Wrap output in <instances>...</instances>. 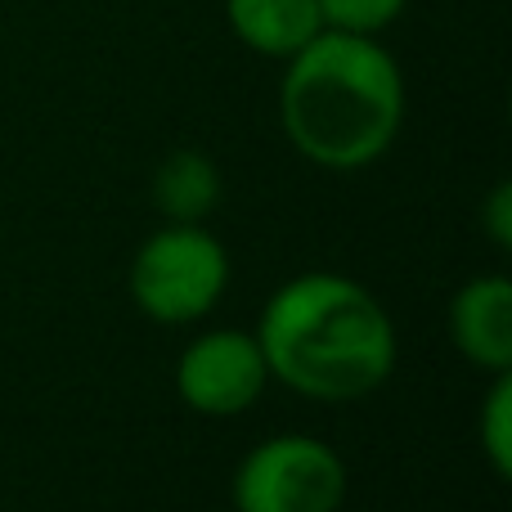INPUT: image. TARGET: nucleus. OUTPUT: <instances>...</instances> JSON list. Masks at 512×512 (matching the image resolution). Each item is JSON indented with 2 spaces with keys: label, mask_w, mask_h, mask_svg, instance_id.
I'll return each instance as SVG.
<instances>
[{
  "label": "nucleus",
  "mask_w": 512,
  "mask_h": 512,
  "mask_svg": "<svg viewBox=\"0 0 512 512\" xmlns=\"http://www.w3.org/2000/svg\"><path fill=\"white\" fill-rule=\"evenodd\" d=\"M265 382H270V369H265L261 346L239 328H216V333L194 337L176 360L180 400L207 418H234L252 409Z\"/></svg>",
  "instance_id": "39448f33"
},
{
  "label": "nucleus",
  "mask_w": 512,
  "mask_h": 512,
  "mask_svg": "<svg viewBox=\"0 0 512 512\" xmlns=\"http://www.w3.org/2000/svg\"><path fill=\"white\" fill-rule=\"evenodd\" d=\"M486 230L495 239V248H508L512 243V185H495V194L486 198Z\"/></svg>",
  "instance_id": "9b49d317"
},
{
  "label": "nucleus",
  "mask_w": 512,
  "mask_h": 512,
  "mask_svg": "<svg viewBox=\"0 0 512 512\" xmlns=\"http://www.w3.org/2000/svg\"><path fill=\"white\" fill-rule=\"evenodd\" d=\"M450 337L477 369H512V283L504 274L472 279L450 301Z\"/></svg>",
  "instance_id": "423d86ee"
},
{
  "label": "nucleus",
  "mask_w": 512,
  "mask_h": 512,
  "mask_svg": "<svg viewBox=\"0 0 512 512\" xmlns=\"http://www.w3.org/2000/svg\"><path fill=\"white\" fill-rule=\"evenodd\" d=\"M230 288V256L203 225L171 221L149 234L131 261V297L158 324H194L212 315Z\"/></svg>",
  "instance_id": "7ed1b4c3"
},
{
  "label": "nucleus",
  "mask_w": 512,
  "mask_h": 512,
  "mask_svg": "<svg viewBox=\"0 0 512 512\" xmlns=\"http://www.w3.org/2000/svg\"><path fill=\"white\" fill-rule=\"evenodd\" d=\"M481 450H486L490 468L499 477L512 472V378L508 369L495 373V387H490L486 405H481Z\"/></svg>",
  "instance_id": "1a4fd4ad"
},
{
  "label": "nucleus",
  "mask_w": 512,
  "mask_h": 512,
  "mask_svg": "<svg viewBox=\"0 0 512 512\" xmlns=\"http://www.w3.org/2000/svg\"><path fill=\"white\" fill-rule=\"evenodd\" d=\"M216 198H221V171L198 149L167 153L162 167L153 171V203L167 221L203 225V216L216 212Z\"/></svg>",
  "instance_id": "6e6552de"
},
{
  "label": "nucleus",
  "mask_w": 512,
  "mask_h": 512,
  "mask_svg": "<svg viewBox=\"0 0 512 512\" xmlns=\"http://www.w3.org/2000/svg\"><path fill=\"white\" fill-rule=\"evenodd\" d=\"M319 9H324V27L378 36L405 14L409 0H319Z\"/></svg>",
  "instance_id": "9d476101"
},
{
  "label": "nucleus",
  "mask_w": 512,
  "mask_h": 512,
  "mask_svg": "<svg viewBox=\"0 0 512 512\" xmlns=\"http://www.w3.org/2000/svg\"><path fill=\"white\" fill-rule=\"evenodd\" d=\"M279 122L292 149L324 171H360L405 126V72L378 36L324 27L288 54Z\"/></svg>",
  "instance_id": "f257e3e1"
},
{
  "label": "nucleus",
  "mask_w": 512,
  "mask_h": 512,
  "mask_svg": "<svg viewBox=\"0 0 512 512\" xmlns=\"http://www.w3.org/2000/svg\"><path fill=\"white\" fill-rule=\"evenodd\" d=\"M270 378L310 400H360L396 369V324L364 283L310 270L274 288L256 319Z\"/></svg>",
  "instance_id": "f03ea898"
},
{
  "label": "nucleus",
  "mask_w": 512,
  "mask_h": 512,
  "mask_svg": "<svg viewBox=\"0 0 512 512\" xmlns=\"http://www.w3.org/2000/svg\"><path fill=\"white\" fill-rule=\"evenodd\" d=\"M230 495L234 512H337L346 499V463L319 436H270L243 454Z\"/></svg>",
  "instance_id": "20e7f679"
},
{
  "label": "nucleus",
  "mask_w": 512,
  "mask_h": 512,
  "mask_svg": "<svg viewBox=\"0 0 512 512\" xmlns=\"http://www.w3.org/2000/svg\"><path fill=\"white\" fill-rule=\"evenodd\" d=\"M225 23L248 50L288 59L324 32L319 0H225Z\"/></svg>",
  "instance_id": "0eeeda50"
}]
</instances>
